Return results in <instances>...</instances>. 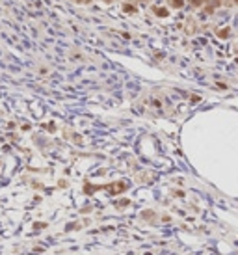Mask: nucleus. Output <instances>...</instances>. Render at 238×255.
Masks as SVG:
<instances>
[{
	"mask_svg": "<svg viewBox=\"0 0 238 255\" xmlns=\"http://www.w3.org/2000/svg\"><path fill=\"white\" fill-rule=\"evenodd\" d=\"M112 190V194H119V192H123L125 188H127V184L125 183H115V184H112V186H108Z\"/></svg>",
	"mask_w": 238,
	"mask_h": 255,
	"instance_id": "1",
	"label": "nucleus"
},
{
	"mask_svg": "<svg viewBox=\"0 0 238 255\" xmlns=\"http://www.w3.org/2000/svg\"><path fill=\"white\" fill-rule=\"evenodd\" d=\"M155 13H156L158 17H168V15H169V11H168L166 8H155Z\"/></svg>",
	"mask_w": 238,
	"mask_h": 255,
	"instance_id": "2",
	"label": "nucleus"
},
{
	"mask_svg": "<svg viewBox=\"0 0 238 255\" xmlns=\"http://www.w3.org/2000/svg\"><path fill=\"white\" fill-rule=\"evenodd\" d=\"M169 6L171 8H182V6H184V0H169Z\"/></svg>",
	"mask_w": 238,
	"mask_h": 255,
	"instance_id": "3",
	"label": "nucleus"
},
{
	"mask_svg": "<svg viewBox=\"0 0 238 255\" xmlns=\"http://www.w3.org/2000/svg\"><path fill=\"white\" fill-rule=\"evenodd\" d=\"M123 11H125V13H134L136 8H134L132 4H125V6H123Z\"/></svg>",
	"mask_w": 238,
	"mask_h": 255,
	"instance_id": "4",
	"label": "nucleus"
},
{
	"mask_svg": "<svg viewBox=\"0 0 238 255\" xmlns=\"http://www.w3.org/2000/svg\"><path fill=\"white\" fill-rule=\"evenodd\" d=\"M218 36H220L221 39H225L227 36H229V28H223V30H220V32H218Z\"/></svg>",
	"mask_w": 238,
	"mask_h": 255,
	"instance_id": "5",
	"label": "nucleus"
},
{
	"mask_svg": "<svg viewBox=\"0 0 238 255\" xmlns=\"http://www.w3.org/2000/svg\"><path fill=\"white\" fill-rule=\"evenodd\" d=\"M205 2H207V0H192L193 6H201V4H205Z\"/></svg>",
	"mask_w": 238,
	"mask_h": 255,
	"instance_id": "6",
	"label": "nucleus"
},
{
	"mask_svg": "<svg viewBox=\"0 0 238 255\" xmlns=\"http://www.w3.org/2000/svg\"><path fill=\"white\" fill-rule=\"evenodd\" d=\"M106 2H112V0H106Z\"/></svg>",
	"mask_w": 238,
	"mask_h": 255,
	"instance_id": "7",
	"label": "nucleus"
},
{
	"mask_svg": "<svg viewBox=\"0 0 238 255\" xmlns=\"http://www.w3.org/2000/svg\"><path fill=\"white\" fill-rule=\"evenodd\" d=\"M234 2H236V4H238V0H234Z\"/></svg>",
	"mask_w": 238,
	"mask_h": 255,
	"instance_id": "8",
	"label": "nucleus"
}]
</instances>
